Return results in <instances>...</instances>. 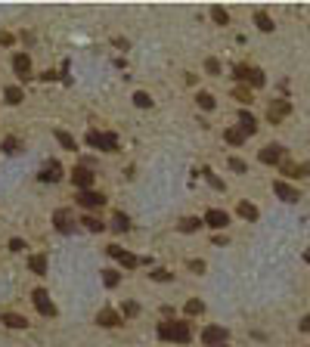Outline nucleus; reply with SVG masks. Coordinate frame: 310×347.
I'll return each instance as SVG.
<instances>
[{"label": "nucleus", "instance_id": "nucleus-1", "mask_svg": "<svg viewBox=\"0 0 310 347\" xmlns=\"http://www.w3.org/2000/svg\"><path fill=\"white\" fill-rule=\"evenodd\" d=\"M158 335L165 341H177V344H186L192 338V328L186 322H161L158 325Z\"/></svg>", "mask_w": 310, "mask_h": 347}, {"label": "nucleus", "instance_id": "nucleus-2", "mask_svg": "<svg viewBox=\"0 0 310 347\" xmlns=\"http://www.w3.org/2000/svg\"><path fill=\"white\" fill-rule=\"evenodd\" d=\"M87 143L93 146V149H102V152H118V137L115 134H96V131H90Z\"/></svg>", "mask_w": 310, "mask_h": 347}, {"label": "nucleus", "instance_id": "nucleus-3", "mask_svg": "<svg viewBox=\"0 0 310 347\" xmlns=\"http://www.w3.org/2000/svg\"><path fill=\"white\" fill-rule=\"evenodd\" d=\"M71 183H75L81 192H84V189H90V186H93V171H90L87 164H78V168L71 171Z\"/></svg>", "mask_w": 310, "mask_h": 347}, {"label": "nucleus", "instance_id": "nucleus-4", "mask_svg": "<svg viewBox=\"0 0 310 347\" xmlns=\"http://www.w3.org/2000/svg\"><path fill=\"white\" fill-rule=\"evenodd\" d=\"M202 341H205L208 347H221V344H227V328H224V325H208L205 332H202Z\"/></svg>", "mask_w": 310, "mask_h": 347}, {"label": "nucleus", "instance_id": "nucleus-5", "mask_svg": "<svg viewBox=\"0 0 310 347\" xmlns=\"http://www.w3.org/2000/svg\"><path fill=\"white\" fill-rule=\"evenodd\" d=\"M273 192H276L282 202H288V205H295V202H301V192L295 189V186H288L285 180H276V183H273Z\"/></svg>", "mask_w": 310, "mask_h": 347}, {"label": "nucleus", "instance_id": "nucleus-6", "mask_svg": "<svg viewBox=\"0 0 310 347\" xmlns=\"http://www.w3.org/2000/svg\"><path fill=\"white\" fill-rule=\"evenodd\" d=\"M288 112H291V102L276 99V102H270V108H267V121H270V124H279Z\"/></svg>", "mask_w": 310, "mask_h": 347}, {"label": "nucleus", "instance_id": "nucleus-7", "mask_svg": "<svg viewBox=\"0 0 310 347\" xmlns=\"http://www.w3.org/2000/svg\"><path fill=\"white\" fill-rule=\"evenodd\" d=\"M78 202H81L87 211H93V208H102V205H106V195H102V192H93V189H84V192H78Z\"/></svg>", "mask_w": 310, "mask_h": 347}, {"label": "nucleus", "instance_id": "nucleus-8", "mask_svg": "<svg viewBox=\"0 0 310 347\" xmlns=\"http://www.w3.org/2000/svg\"><path fill=\"white\" fill-rule=\"evenodd\" d=\"M53 223H56L59 233H71L75 229V214H71L68 208H59L56 214H53Z\"/></svg>", "mask_w": 310, "mask_h": 347}, {"label": "nucleus", "instance_id": "nucleus-9", "mask_svg": "<svg viewBox=\"0 0 310 347\" xmlns=\"http://www.w3.org/2000/svg\"><path fill=\"white\" fill-rule=\"evenodd\" d=\"M282 158H285V149H282V146H276V143H270V146H264V149H261V161H264V164H282Z\"/></svg>", "mask_w": 310, "mask_h": 347}, {"label": "nucleus", "instance_id": "nucleus-10", "mask_svg": "<svg viewBox=\"0 0 310 347\" xmlns=\"http://www.w3.org/2000/svg\"><path fill=\"white\" fill-rule=\"evenodd\" d=\"M31 298H34V307H38L44 316H53V313H56V307H53V301H50V295H47L44 288H34Z\"/></svg>", "mask_w": 310, "mask_h": 347}, {"label": "nucleus", "instance_id": "nucleus-11", "mask_svg": "<svg viewBox=\"0 0 310 347\" xmlns=\"http://www.w3.org/2000/svg\"><path fill=\"white\" fill-rule=\"evenodd\" d=\"M205 223H208L211 229H224V226L230 223V214H227V211H221V208H211V211L205 214Z\"/></svg>", "mask_w": 310, "mask_h": 347}, {"label": "nucleus", "instance_id": "nucleus-12", "mask_svg": "<svg viewBox=\"0 0 310 347\" xmlns=\"http://www.w3.org/2000/svg\"><path fill=\"white\" fill-rule=\"evenodd\" d=\"M109 254H112V258H115L121 267H127V270H134V267L140 264V261L134 258V254H127V251H124V248H118V245H109Z\"/></svg>", "mask_w": 310, "mask_h": 347}, {"label": "nucleus", "instance_id": "nucleus-13", "mask_svg": "<svg viewBox=\"0 0 310 347\" xmlns=\"http://www.w3.org/2000/svg\"><path fill=\"white\" fill-rule=\"evenodd\" d=\"M96 322H99L102 328H118V325H121V313H115V310H99Z\"/></svg>", "mask_w": 310, "mask_h": 347}, {"label": "nucleus", "instance_id": "nucleus-14", "mask_svg": "<svg viewBox=\"0 0 310 347\" xmlns=\"http://www.w3.org/2000/svg\"><path fill=\"white\" fill-rule=\"evenodd\" d=\"M239 131H242L245 137H251L254 131H258V118H254L251 112H239Z\"/></svg>", "mask_w": 310, "mask_h": 347}, {"label": "nucleus", "instance_id": "nucleus-15", "mask_svg": "<svg viewBox=\"0 0 310 347\" xmlns=\"http://www.w3.org/2000/svg\"><path fill=\"white\" fill-rule=\"evenodd\" d=\"M41 180H44V183H56V180H62V168H59V161H50L47 168L41 171Z\"/></svg>", "mask_w": 310, "mask_h": 347}, {"label": "nucleus", "instance_id": "nucleus-16", "mask_svg": "<svg viewBox=\"0 0 310 347\" xmlns=\"http://www.w3.org/2000/svg\"><path fill=\"white\" fill-rule=\"evenodd\" d=\"M4 99H7L10 105H19V102H25V90H22L19 84H10V87L4 90Z\"/></svg>", "mask_w": 310, "mask_h": 347}, {"label": "nucleus", "instance_id": "nucleus-17", "mask_svg": "<svg viewBox=\"0 0 310 347\" xmlns=\"http://www.w3.org/2000/svg\"><path fill=\"white\" fill-rule=\"evenodd\" d=\"M13 68H16V75H28V71H31V59H28V53H16Z\"/></svg>", "mask_w": 310, "mask_h": 347}, {"label": "nucleus", "instance_id": "nucleus-18", "mask_svg": "<svg viewBox=\"0 0 310 347\" xmlns=\"http://www.w3.org/2000/svg\"><path fill=\"white\" fill-rule=\"evenodd\" d=\"M28 267L38 273V276H47V258H44V254H31V258H28Z\"/></svg>", "mask_w": 310, "mask_h": 347}, {"label": "nucleus", "instance_id": "nucleus-19", "mask_svg": "<svg viewBox=\"0 0 310 347\" xmlns=\"http://www.w3.org/2000/svg\"><path fill=\"white\" fill-rule=\"evenodd\" d=\"M4 322H7L10 328H28V319H25L22 313H4Z\"/></svg>", "mask_w": 310, "mask_h": 347}, {"label": "nucleus", "instance_id": "nucleus-20", "mask_svg": "<svg viewBox=\"0 0 310 347\" xmlns=\"http://www.w3.org/2000/svg\"><path fill=\"white\" fill-rule=\"evenodd\" d=\"M254 25H258L261 31H273V19H270V16H267L264 10H258V13H254Z\"/></svg>", "mask_w": 310, "mask_h": 347}, {"label": "nucleus", "instance_id": "nucleus-21", "mask_svg": "<svg viewBox=\"0 0 310 347\" xmlns=\"http://www.w3.org/2000/svg\"><path fill=\"white\" fill-rule=\"evenodd\" d=\"M224 140H227L230 146H242V143H245V134L239 131V127H230V131L224 134Z\"/></svg>", "mask_w": 310, "mask_h": 347}, {"label": "nucleus", "instance_id": "nucleus-22", "mask_svg": "<svg viewBox=\"0 0 310 347\" xmlns=\"http://www.w3.org/2000/svg\"><path fill=\"white\" fill-rule=\"evenodd\" d=\"M239 214L245 217V220H258V208H254L251 202H239Z\"/></svg>", "mask_w": 310, "mask_h": 347}, {"label": "nucleus", "instance_id": "nucleus-23", "mask_svg": "<svg viewBox=\"0 0 310 347\" xmlns=\"http://www.w3.org/2000/svg\"><path fill=\"white\" fill-rule=\"evenodd\" d=\"M195 102H198V108H205V112H211V108L217 105V102H214V96H211V93H205V90L195 96Z\"/></svg>", "mask_w": 310, "mask_h": 347}, {"label": "nucleus", "instance_id": "nucleus-24", "mask_svg": "<svg viewBox=\"0 0 310 347\" xmlns=\"http://www.w3.org/2000/svg\"><path fill=\"white\" fill-rule=\"evenodd\" d=\"M211 19H214L217 25H227V22H230V13H227L224 7H211Z\"/></svg>", "mask_w": 310, "mask_h": 347}, {"label": "nucleus", "instance_id": "nucleus-25", "mask_svg": "<svg viewBox=\"0 0 310 347\" xmlns=\"http://www.w3.org/2000/svg\"><path fill=\"white\" fill-rule=\"evenodd\" d=\"M264 81H267V78H264L261 68H248V84H251V87H264Z\"/></svg>", "mask_w": 310, "mask_h": 347}, {"label": "nucleus", "instance_id": "nucleus-26", "mask_svg": "<svg viewBox=\"0 0 310 347\" xmlns=\"http://www.w3.org/2000/svg\"><path fill=\"white\" fill-rule=\"evenodd\" d=\"M202 310H205V304L198 301V298H189V301H186V313H189V316H198Z\"/></svg>", "mask_w": 310, "mask_h": 347}, {"label": "nucleus", "instance_id": "nucleus-27", "mask_svg": "<svg viewBox=\"0 0 310 347\" xmlns=\"http://www.w3.org/2000/svg\"><path fill=\"white\" fill-rule=\"evenodd\" d=\"M56 140H59V146H62V149H75V137H71V134L56 131Z\"/></svg>", "mask_w": 310, "mask_h": 347}, {"label": "nucleus", "instance_id": "nucleus-28", "mask_svg": "<svg viewBox=\"0 0 310 347\" xmlns=\"http://www.w3.org/2000/svg\"><path fill=\"white\" fill-rule=\"evenodd\" d=\"M127 226H131V220H127V217H124V214H121V211H118V214H115V217H112V229H118V233H124V229H127Z\"/></svg>", "mask_w": 310, "mask_h": 347}, {"label": "nucleus", "instance_id": "nucleus-29", "mask_svg": "<svg viewBox=\"0 0 310 347\" xmlns=\"http://www.w3.org/2000/svg\"><path fill=\"white\" fill-rule=\"evenodd\" d=\"M198 226H202V220H198V217H186V220L180 223V229H183V233H195Z\"/></svg>", "mask_w": 310, "mask_h": 347}, {"label": "nucleus", "instance_id": "nucleus-30", "mask_svg": "<svg viewBox=\"0 0 310 347\" xmlns=\"http://www.w3.org/2000/svg\"><path fill=\"white\" fill-rule=\"evenodd\" d=\"M134 102H137L140 108H149V105H152V96L143 93V90H137V93H134Z\"/></svg>", "mask_w": 310, "mask_h": 347}, {"label": "nucleus", "instance_id": "nucleus-31", "mask_svg": "<svg viewBox=\"0 0 310 347\" xmlns=\"http://www.w3.org/2000/svg\"><path fill=\"white\" fill-rule=\"evenodd\" d=\"M19 149H22V143L16 140V137H7V140H4V152H10V155H13V152H19Z\"/></svg>", "mask_w": 310, "mask_h": 347}, {"label": "nucleus", "instance_id": "nucleus-32", "mask_svg": "<svg viewBox=\"0 0 310 347\" xmlns=\"http://www.w3.org/2000/svg\"><path fill=\"white\" fill-rule=\"evenodd\" d=\"M81 223H84V229H90V233H99V229H102V223L96 220V217H84Z\"/></svg>", "mask_w": 310, "mask_h": 347}, {"label": "nucleus", "instance_id": "nucleus-33", "mask_svg": "<svg viewBox=\"0 0 310 347\" xmlns=\"http://www.w3.org/2000/svg\"><path fill=\"white\" fill-rule=\"evenodd\" d=\"M102 279H106V285H109V288H112V285H118V279H121V276H118V270H106V273H102Z\"/></svg>", "mask_w": 310, "mask_h": 347}, {"label": "nucleus", "instance_id": "nucleus-34", "mask_svg": "<svg viewBox=\"0 0 310 347\" xmlns=\"http://www.w3.org/2000/svg\"><path fill=\"white\" fill-rule=\"evenodd\" d=\"M230 168H233V171H239V174H245V171H248V164H245L242 158H230Z\"/></svg>", "mask_w": 310, "mask_h": 347}, {"label": "nucleus", "instance_id": "nucleus-35", "mask_svg": "<svg viewBox=\"0 0 310 347\" xmlns=\"http://www.w3.org/2000/svg\"><path fill=\"white\" fill-rule=\"evenodd\" d=\"M137 313H140L137 301H124V316H137Z\"/></svg>", "mask_w": 310, "mask_h": 347}, {"label": "nucleus", "instance_id": "nucleus-36", "mask_svg": "<svg viewBox=\"0 0 310 347\" xmlns=\"http://www.w3.org/2000/svg\"><path fill=\"white\" fill-rule=\"evenodd\" d=\"M236 99H242V102H251V90H248V87H236Z\"/></svg>", "mask_w": 310, "mask_h": 347}, {"label": "nucleus", "instance_id": "nucleus-37", "mask_svg": "<svg viewBox=\"0 0 310 347\" xmlns=\"http://www.w3.org/2000/svg\"><path fill=\"white\" fill-rule=\"evenodd\" d=\"M248 68L251 65H236V78H239L242 84H248Z\"/></svg>", "mask_w": 310, "mask_h": 347}, {"label": "nucleus", "instance_id": "nucleus-38", "mask_svg": "<svg viewBox=\"0 0 310 347\" xmlns=\"http://www.w3.org/2000/svg\"><path fill=\"white\" fill-rule=\"evenodd\" d=\"M205 68L211 71V75H221V62H217L214 56H211V59H205Z\"/></svg>", "mask_w": 310, "mask_h": 347}, {"label": "nucleus", "instance_id": "nucleus-39", "mask_svg": "<svg viewBox=\"0 0 310 347\" xmlns=\"http://www.w3.org/2000/svg\"><path fill=\"white\" fill-rule=\"evenodd\" d=\"M152 279H158V282H168V279H171V273H168V270H152Z\"/></svg>", "mask_w": 310, "mask_h": 347}, {"label": "nucleus", "instance_id": "nucleus-40", "mask_svg": "<svg viewBox=\"0 0 310 347\" xmlns=\"http://www.w3.org/2000/svg\"><path fill=\"white\" fill-rule=\"evenodd\" d=\"M10 248H13V251H22L25 242H22V239H10Z\"/></svg>", "mask_w": 310, "mask_h": 347}, {"label": "nucleus", "instance_id": "nucleus-41", "mask_svg": "<svg viewBox=\"0 0 310 347\" xmlns=\"http://www.w3.org/2000/svg\"><path fill=\"white\" fill-rule=\"evenodd\" d=\"M298 328H301V332H310V313L301 319V325H298Z\"/></svg>", "mask_w": 310, "mask_h": 347}, {"label": "nucleus", "instance_id": "nucleus-42", "mask_svg": "<svg viewBox=\"0 0 310 347\" xmlns=\"http://www.w3.org/2000/svg\"><path fill=\"white\" fill-rule=\"evenodd\" d=\"M189 270H195V273H202V270H205V264H202V261H192V264H189Z\"/></svg>", "mask_w": 310, "mask_h": 347}, {"label": "nucleus", "instance_id": "nucleus-43", "mask_svg": "<svg viewBox=\"0 0 310 347\" xmlns=\"http://www.w3.org/2000/svg\"><path fill=\"white\" fill-rule=\"evenodd\" d=\"M304 261H307V264H310V248H307V251H304Z\"/></svg>", "mask_w": 310, "mask_h": 347}, {"label": "nucleus", "instance_id": "nucleus-44", "mask_svg": "<svg viewBox=\"0 0 310 347\" xmlns=\"http://www.w3.org/2000/svg\"><path fill=\"white\" fill-rule=\"evenodd\" d=\"M221 347H227V344H221Z\"/></svg>", "mask_w": 310, "mask_h": 347}]
</instances>
